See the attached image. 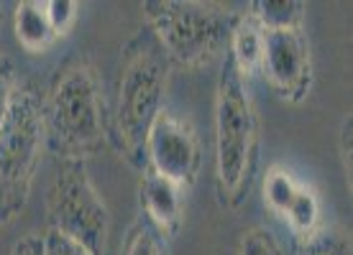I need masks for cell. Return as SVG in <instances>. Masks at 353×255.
Wrapping results in <instances>:
<instances>
[{
	"label": "cell",
	"mask_w": 353,
	"mask_h": 255,
	"mask_svg": "<svg viewBox=\"0 0 353 255\" xmlns=\"http://www.w3.org/2000/svg\"><path fill=\"white\" fill-rule=\"evenodd\" d=\"M41 110L46 151L57 161L85 164L110 146V110L88 56L74 54L54 69Z\"/></svg>",
	"instance_id": "6da1fadb"
},
{
	"label": "cell",
	"mask_w": 353,
	"mask_h": 255,
	"mask_svg": "<svg viewBox=\"0 0 353 255\" xmlns=\"http://www.w3.org/2000/svg\"><path fill=\"white\" fill-rule=\"evenodd\" d=\"M169 71L172 64L157 36L149 26L136 28L121 49L115 102L110 110V146L139 171H143L146 135L167 107Z\"/></svg>",
	"instance_id": "7a4b0ae2"
},
{
	"label": "cell",
	"mask_w": 353,
	"mask_h": 255,
	"mask_svg": "<svg viewBox=\"0 0 353 255\" xmlns=\"http://www.w3.org/2000/svg\"><path fill=\"white\" fill-rule=\"evenodd\" d=\"M261 151V125L246 80L228 56L215 89V192L223 207H243L254 186Z\"/></svg>",
	"instance_id": "3957f363"
},
{
	"label": "cell",
	"mask_w": 353,
	"mask_h": 255,
	"mask_svg": "<svg viewBox=\"0 0 353 255\" xmlns=\"http://www.w3.org/2000/svg\"><path fill=\"white\" fill-rule=\"evenodd\" d=\"M143 26L157 36L176 69H200L228 49L239 13L225 3L203 0H146Z\"/></svg>",
	"instance_id": "277c9868"
},
{
	"label": "cell",
	"mask_w": 353,
	"mask_h": 255,
	"mask_svg": "<svg viewBox=\"0 0 353 255\" xmlns=\"http://www.w3.org/2000/svg\"><path fill=\"white\" fill-rule=\"evenodd\" d=\"M44 148L41 92L28 82H18L0 128V228L16 222L26 210Z\"/></svg>",
	"instance_id": "5b68a950"
},
{
	"label": "cell",
	"mask_w": 353,
	"mask_h": 255,
	"mask_svg": "<svg viewBox=\"0 0 353 255\" xmlns=\"http://www.w3.org/2000/svg\"><path fill=\"white\" fill-rule=\"evenodd\" d=\"M110 214L82 161H59L46 189V230H57L88 247L92 255L105 253Z\"/></svg>",
	"instance_id": "8992f818"
},
{
	"label": "cell",
	"mask_w": 353,
	"mask_h": 255,
	"mask_svg": "<svg viewBox=\"0 0 353 255\" xmlns=\"http://www.w3.org/2000/svg\"><path fill=\"white\" fill-rule=\"evenodd\" d=\"M200 168H203V143L194 125L164 107L146 135L143 171L161 176L179 189H187L197 181Z\"/></svg>",
	"instance_id": "52a82bcc"
},
{
	"label": "cell",
	"mask_w": 353,
	"mask_h": 255,
	"mask_svg": "<svg viewBox=\"0 0 353 255\" xmlns=\"http://www.w3.org/2000/svg\"><path fill=\"white\" fill-rule=\"evenodd\" d=\"M266 85L290 105H300L312 89V56L305 28L264 31L261 67Z\"/></svg>",
	"instance_id": "ba28073f"
},
{
	"label": "cell",
	"mask_w": 353,
	"mask_h": 255,
	"mask_svg": "<svg viewBox=\"0 0 353 255\" xmlns=\"http://www.w3.org/2000/svg\"><path fill=\"white\" fill-rule=\"evenodd\" d=\"M182 192L185 189H179L167 179L151 174V171H143L141 186H139V202H141L139 214L167 240L174 238L182 228V222H185Z\"/></svg>",
	"instance_id": "9c48e42d"
},
{
	"label": "cell",
	"mask_w": 353,
	"mask_h": 255,
	"mask_svg": "<svg viewBox=\"0 0 353 255\" xmlns=\"http://www.w3.org/2000/svg\"><path fill=\"white\" fill-rule=\"evenodd\" d=\"M13 31H16L18 44L31 54L46 52L59 38L49 21V13H46V0L18 3L16 13H13Z\"/></svg>",
	"instance_id": "30bf717a"
},
{
	"label": "cell",
	"mask_w": 353,
	"mask_h": 255,
	"mask_svg": "<svg viewBox=\"0 0 353 255\" xmlns=\"http://www.w3.org/2000/svg\"><path fill=\"white\" fill-rule=\"evenodd\" d=\"M261 54H264V28L259 26L248 13H243V16H239L236 26L230 31L225 56L233 62L241 77L248 80L261 67Z\"/></svg>",
	"instance_id": "8fae6325"
},
{
	"label": "cell",
	"mask_w": 353,
	"mask_h": 255,
	"mask_svg": "<svg viewBox=\"0 0 353 255\" xmlns=\"http://www.w3.org/2000/svg\"><path fill=\"white\" fill-rule=\"evenodd\" d=\"M305 13H307V5L300 0H254L248 5V16L264 31L302 28Z\"/></svg>",
	"instance_id": "7c38bea8"
},
{
	"label": "cell",
	"mask_w": 353,
	"mask_h": 255,
	"mask_svg": "<svg viewBox=\"0 0 353 255\" xmlns=\"http://www.w3.org/2000/svg\"><path fill=\"white\" fill-rule=\"evenodd\" d=\"M282 217L290 222V228L297 240H305L307 235H312L320 228V202L315 192L300 184L294 199H292V204L287 207Z\"/></svg>",
	"instance_id": "4fadbf2b"
},
{
	"label": "cell",
	"mask_w": 353,
	"mask_h": 255,
	"mask_svg": "<svg viewBox=\"0 0 353 255\" xmlns=\"http://www.w3.org/2000/svg\"><path fill=\"white\" fill-rule=\"evenodd\" d=\"M118 255H172V250H169V240L139 214L131 222V228L125 230Z\"/></svg>",
	"instance_id": "5bb4252c"
},
{
	"label": "cell",
	"mask_w": 353,
	"mask_h": 255,
	"mask_svg": "<svg viewBox=\"0 0 353 255\" xmlns=\"http://www.w3.org/2000/svg\"><path fill=\"white\" fill-rule=\"evenodd\" d=\"M297 255H353L351 238L338 228H318L305 240H297Z\"/></svg>",
	"instance_id": "9a60e30c"
},
{
	"label": "cell",
	"mask_w": 353,
	"mask_h": 255,
	"mask_svg": "<svg viewBox=\"0 0 353 255\" xmlns=\"http://www.w3.org/2000/svg\"><path fill=\"white\" fill-rule=\"evenodd\" d=\"M297 189H300V184L294 181V176L279 166H274L264 179V199L276 214L287 212V207L292 204Z\"/></svg>",
	"instance_id": "2e32d148"
},
{
	"label": "cell",
	"mask_w": 353,
	"mask_h": 255,
	"mask_svg": "<svg viewBox=\"0 0 353 255\" xmlns=\"http://www.w3.org/2000/svg\"><path fill=\"white\" fill-rule=\"evenodd\" d=\"M239 255H284L279 240L274 238L272 230L266 228H248L241 235Z\"/></svg>",
	"instance_id": "e0dca14e"
},
{
	"label": "cell",
	"mask_w": 353,
	"mask_h": 255,
	"mask_svg": "<svg viewBox=\"0 0 353 255\" xmlns=\"http://www.w3.org/2000/svg\"><path fill=\"white\" fill-rule=\"evenodd\" d=\"M46 13H49V21H52L57 36L62 38L74 26L77 13H80V3H74V0H46Z\"/></svg>",
	"instance_id": "ac0fdd59"
},
{
	"label": "cell",
	"mask_w": 353,
	"mask_h": 255,
	"mask_svg": "<svg viewBox=\"0 0 353 255\" xmlns=\"http://www.w3.org/2000/svg\"><path fill=\"white\" fill-rule=\"evenodd\" d=\"M16 87H18L16 69H13V64L0 54V128H3L6 118H8V110H10V102H13V95H16Z\"/></svg>",
	"instance_id": "d6986e66"
},
{
	"label": "cell",
	"mask_w": 353,
	"mask_h": 255,
	"mask_svg": "<svg viewBox=\"0 0 353 255\" xmlns=\"http://www.w3.org/2000/svg\"><path fill=\"white\" fill-rule=\"evenodd\" d=\"M41 240H44V255H92L88 247H82L80 243H74L57 230H46Z\"/></svg>",
	"instance_id": "ffe728a7"
},
{
	"label": "cell",
	"mask_w": 353,
	"mask_h": 255,
	"mask_svg": "<svg viewBox=\"0 0 353 255\" xmlns=\"http://www.w3.org/2000/svg\"><path fill=\"white\" fill-rule=\"evenodd\" d=\"M351 138H353V120L351 115H345L343 125H341V135H338V153H341V164H343V176H345V186H348V192H351V156H353V148H351Z\"/></svg>",
	"instance_id": "44dd1931"
},
{
	"label": "cell",
	"mask_w": 353,
	"mask_h": 255,
	"mask_svg": "<svg viewBox=\"0 0 353 255\" xmlns=\"http://www.w3.org/2000/svg\"><path fill=\"white\" fill-rule=\"evenodd\" d=\"M10 255H44V240H41V235H36V232H28V235H23L13 245Z\"/></svg>",
	"instance_id": "7402d4cb"
}]
</instances>
